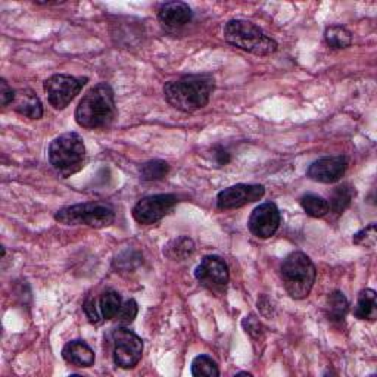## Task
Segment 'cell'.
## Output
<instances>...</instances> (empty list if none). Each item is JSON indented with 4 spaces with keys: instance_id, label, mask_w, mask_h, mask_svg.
I'll use <instances>...</instances> for the list:
<instances>
[{
    "instance_id": "cell-30",
    "label": "cell",
    "mask_w": 377,
    "mask_h": 377,
    "mask_svg": "<svg viewBox=\"0 0 377 377\" xmlns=\"http://www.w3.org/2000/svg\"><path fill=\"white\" fill-rule=\"evenodd\" d=\"M15 93H17V90L10 88L5 79L0 80V102H2V106H8L9 103L12 105V102L15 99Z\"/></svg>"
},
{
    "instance_id": "cell-27",
    "label": "cell",
    "mask_w": 377,
    "mask_h": 377,
    "mask_svg": "<svg viewBox=\"0 0 377 377\" xmlns=\"http://www.w3.org/2000/svg\"><path fill=\"white\" fill-rule=\"evenodd\" d=\"M139 312V305L134 299H128L121 305L120 311H118V314L115 316V320L120 326H128L132 325L134 321V318L137 317Z\"/></svg>"
},
{
    "instance_id": "cell-31",
    "label": "cell",
    "mask_w": 377,
    "mask_h": 377,
    "mask_svg": "<svg viewBox=\"0 0 377 377\" xmlns=\"http://www.w3.org/2000/svg\"><path fill=\"white\" fill-rule=\"evenodd\" d=\"M83 308H84V312H85V316H88L89 321L93 323V325H99V323H101V316H102V314H99L98 308H96V299L89 298V299L84 303Z\"/></svg>"
},
{
    "instance_id": "cell-1",
    "label": "cell",
    "mask_w": 377,
    "mask_h": 377,
    "mask_svg": "<svg viewBox=\"0 0 377 377\" xmlns=\"http://www.w3.org/2000/svg\"><path fill=\"white\" fill-rule=\"evenodd\" d=\"M215 89L211 74H189L164 85L165 101L179 111L195 112L205 108Z\"/></svg>"
},
{
    "instance_id": "cell-25",
    "label": "cell",
    "mask_w": 377,
    "mask_h": 377,
    "mask_svg": "<svg viewBox=\"0 0 377 377\" xmlns=\"http://www.w3.org/2000/svg\"><path fill=\"white\" fill-rule=\"evenodd\" d=\"M192 374L195 377H218V365L208 355H198L192 363Z\"/></svg>"
},
{
    "instance_id": "cell-21",
    "label": "cell",
    "mask_w": 377,
    "mask_h": 377,
    "mask_svg": "<svg viewBox=\"0 0 377 377\" xmlns=\"http://www.w3.org/2000/svg\"><path fill=\"white\" fill-rule=\"evenodd\" d=\"M326 43L332 49H347L352 45V34L343 26H329L325 31Z\"/></svg>"
},
{
    "instance_id": "cell-33",
    "label": "cell",
    "mask_w": 377,
    "mask_h": 377,
    "mask_svg": "<svg viewBox=\"0 0 377 377\" xmlns=\"http://www.w3.org/2000/svg\"><path fill=\"white\" fill-rule=\"evenodd\" d=\"M236 376H247V377H249L252 374L251 373H246V371H242V373H236Z\"/></svg>"
},
{
    "instance_id": "cell-2",
    "label": "cell",
    "mask_w": 377,
    "mask_h": 377,
    "mask_svg": "<svg viewBox=\"0 0 377 377\" xmlns=\"http://www.w3.org/2000/svg\"><path fill=\"white\" fill-rule=\"evenodd\" d=\"M116 116L115 94L108 83H99L85 92L75 110V121L84 128H106Z\"/></svg>"
},
{
    "instance_id": "cell-29",
    "label": "cell",
    "mask_w": 377,
    "mask_h": 377,
    "mask_svg": "<svg viewBox=\"0 0 377 377\" xmlns=\"http://www.w3.org/2000/svg\"><path fill=\"white\" fill-rule=\"evenodd\" d=\"M242 326L246 330V333H249L252 338H260L264 333V327L261 325V321L258 320L255 316L245 317L242 321Z\"/></svg>"
},
{
    "instance_id": "cell-24",
    "label": "cell",
    "mask_w": 377,
    "mask_h": 377,
    "mask_svg": "<svg viewBox=\"0 0 377 377\" xmlns=\"http://www.w3.org/2000/svg\"><path fill=\"white\" fill-rule=\"evenodd\" d=\"M121 296L118 295L115 290H108L99 300V308L103 320H112L118 314V311L121 308Z\"/></svg>"
},
{
    "instance_id": "cell-17",
    "label": "cell",
    "mask_w": 377,
    "mask_h": 377,
    "mask_svg": "<svg viewBox=\"0 0 377 377\" xmlns=\"http://www.w3.org/2000/svg\"><path fill=\"white\" fill-rule=\"evenodd\" d=\"M354 316L360 320L374 321L377 316V300L373 289H364L358 295L357 307L354 309Z\"/></svg>"
},
{
    "instance_id": "cell-10",
    "label": "cell",
    "mask_w": 377,
    "mask_h": 377,
    "mask_svg": "<svg viewBox=\"0 0 377 377\" xmlns=\"http://www.w3.org/2000/svg\"><path fill=\"white\" fill-rule=\"evenodd\" d=\"M195 277L198 282L211 292L221 294L230 280L229 267L221 256L207 255L196 267Z\"/></svg>"
},
{
    "instance_id": "cell-19",
    "label": "cell",
    "mask_w": 377,
    "mask_h": 377,
    "mask_svg": "<svg viewBox=\"0 0 377 377\" xmlns=\"http://www.w3.org/2000/svg\"><path fill=\"white\" fill-rule=\"evenodd\" d=\"M355 196V189L351 185H340L335 190H333L330 201L329 202V212H333L335 215L343 214V211L347 210L351 202Z\"/></svg>"
},
{
    "instance_id": "cell-23",
    "label": "cell",
    "mask_w": 377,
    "mask_h": 377,
    "mask_svg": "<svg viewBox=\"0 0 377 377\" xmlns=\"http://www.w3.org/2000/svg\"><path fill=\"white\" fill-rule=\"evenodd\" d=\"M170 165L163 159H152L140 167V179L143 181H159L168 176Z\"/></svg>"
},
{
    "instance_id": "cell-3",
    "label": "cell",
    "mask_w": 377,
    "mask_h": 377,
    "mask_svg": "<svg viewBox=\"0 0 377 377\" xmlns=\"http://www.w3.org/2000/svg\"><path fill=\"white\" fill-rule=\"evenodd\" d=\"M224 39L229 45L258 57L272 55L278 48L274 39L267 36L260 27L246 19L229 21L224 27Z\"/></svg>"
},
{
    "instance_id": "cell-16",
    "label": "cell",
    "mask_w": 377,
    "mask_h": 377,
    "mask_svg": "<svg viewBox=\"0 0 377 377\" xmlns=\"http://www.w3.org/2000/svg\"><path fill=\"white\" fill-rule=\"evenodd\" d=\"M12 108L15 112L30 118V120H40L43 116V105L39 96L31 89L17 90Z\"/></svg>"
},
{
    "instance_id": "cell-6",
    "label": "cell",
    "mask_w": 377,
    "mask_h": 377,
    "mask_svg": "<svg viewBox=\"0 0 377 377\" xmlns=\"http://www.w3.org/2000/svg\"><path fill=\"white\" fill-rule=\"evenodd\" d=\"M55 220L65 225H89L103 229L115 221V210L106 202H84L62 208L57 212Z\"/></svg>"
},
{
    "instance_id": "cell-18",
    "label": "cell",
    "mask_w": 377,
    "mask_h": 377,
    "mask_svg": "<svg viewBox=\"0 0 377 377\" xmlns=\"http://www.w3.org/2000/svg\"><path fill=\"white\" fill-rule=\"evenodd\" d=\"M349 309V303L340 290H335L327 296L326 300V316L330 321L340 323L345 320Z\"/></svg>"
},
{
    "instance_id": "cell-32",
    "label": "cell",
    "mask_w": 377,
    "mask_h": 377,
    "mask_svg": "<svg viewBox=\"0 0 377 377\" xmlns=\"http://www.w3.org/2000/svg\"><path fill=\"white\" fill-rule=\"evenodd\" d=\"M212 156L215 159V163H217L218 167H223V165H227L230 163V154L227 152V150H225L224 147L221 146H217V147H214L212 150Z\"/></svg>"
},
{
    "instance_id": "cell-5",
    "label": "cell",
    "mask_w": 377,
    "mask_h": 377,
    "mask_svg": "<svg viewBox=\"0 0 377 377\" xmlns=\"http://www.w3.org/2000/svg\"><path fill=\"white\" fill-rule=\"evenodd\" d=\"M48 158L50 165L61 176L70 177L84 167L85 146L84 140L79 133H63L52 140L48 149Z\"/></svg>"
},
{
    "instance_id": "cell-9",
    "label": "cell",
    "mask_w": 377,
    "mask_h": 377,
    "mask_svg": "<svg viewBox=\"0 0 377 377\" xmlns=\"http://www.w3.org/2000/svg\"><path fill=\"white\" fill-rule=\"evenodd\" d=\"M177 196L163 193L140 199L133 208V218L143 225L155 224L168 215L177 205Z\"/></svg>"
},
{
    "instance_id": "cell-7",
    "label": "cell",
    "mask_w": 377,
    "mask_h": 377,
    "mask_svg": "<svg viewBox=\"0 0 377 377\" xmlns=\"http://www.w3.org/2000/svg\"><path fill=\"white\" fill-rule=\"evenodd\" d=\"M89 81L88 77H72L67 74H55L45 81V92L49 103L61 111L77 98V94Z\"/></svg>"
},
{
    "instance_id": "cell-13",
    "label": "cell",
    "mask_w": 377,
    "mask_h": 377,
    "mask_svg": "<svg viewBox=\"0 0 377 377\" xmlns=\"http://www.w3.org/2000/svg\"><path fill=\"white\" fill-rule=\"evenodd\" d=\"M348 168V158L345 155L338 156H325L317 159L316 163H312L307 171V176L318 183H325V185H330V183L339 181L345 171Z\"/></svg>"
},
{
    "instance_id": "cell-34",
    "label": "cell",
    "mask_w": 377,
    "mask_h": 377,
    "mask_svg": "<svg viewBox=\"0 0 377 377\" xmlns=\"http://www.w3.org/2000/svg\"><path fill=\"white\" fill-rule=\"evenodd\" d=\"M6 256V249H5V246H2V258Z\"/></svg>"
},
{
    "instance_id": "cell-28",
    "label": "cell",
    "mask_w": 377,
    "mask_h": 377,
    "mask_svg": "<svg viewBox=\"0 0 377 377\" xmlns=\"http://www.w3.org/2000/svg\"><path fill=\"white\" fill-rule=\"evenodd\" d=\"M376 236H377V229L376 224H370L369 227L363 229L361 232L355 233L352 242L357 246H365V247H374L376 245Z\"/></svg>"
},
{
    "instance_id": "cell-4",
    "label": "cell",
    "mask_w": 377,
    "mask_h": 377,
    "mask_svg": "<svg viewBox=\"0 0 377 377\" xmlns=\"http://www.w3.org/2000/svg\"><path fill=\"white\" fill-rule=\"evenodd\" d=\"M280 276L290 298L305 299L316 283L317 270L308 255L304 252H292L280 265Z\"/></svg>"
},
{
    "instance_id": "cell-14",
    "label": "cell",
    "mask_w": 377,
    "mask_h": 377,
    "mask_svg": "<svg viewBox=\"0 0 377 377\" xmlns=\"http://www.w3.org/2000/svg\"><path fill=\"white\" fill-rule=\"evenodd\" d=\"M193 18V12L185 2H167L158 9V19L161 24L167 27H183L189 24Z\"/></svg>"
},
{
    "instance_id": "cell-11",
    "label": "cell",
    "mask_w": 377,
    "mask_h": 377,
    "mask_svg": "<svg viewBox=\"0 0 377 377\" xmlns=\"http://www.w3.org/2000/svg\"><path fill=\"white\" fill-rule=\"evenodd\" d=\"M280 221H282V217H280L278 208L274 203L267 202L261 203L260 207L252 211L249 221H247V227L256 238L270 239L277 232Z\"/></svg>"
},
{
    "instance_id": "cell-20",
    "label": "cell",
    "mask_w": 377,
    "mask_h": 377,
    "mask_svg": "<svg viewBox=\"0 0 377 377\" xmlns=\"http://www.w3.org/2000/svg\"><path fill=\"white\" fill-rule=\"evenodd\" d=\"M193 252H195V243L187 236H180L177 239H172L164 247V255L174 261L186 260Z\"/></svg>"
},
{
    "instance_id": "cell-15",
    "label": "cell",
    "mask_w": 377,
    "mask_h": 377,
    "mask_svg": "<svg viewBox=\"0 0 377 377\" xmlns=\"http://www.w3.org/2000/svg\"><path fill=\"white\" fill-rule=\"evenodd\" d=\"M62 358L74 367L88 369L94 364V352L84 340H71L62 349Z\"/></svg>"
},
{
    "instance_id": "cell-26",
    "label": "cell",
    "mask_w": 377,
    "mask_h": 377,
    "mask_svg": "<svg viewBox=\"0 0 377 377\" xmlns=\"http://www.w3.org/2000/svg\"><path fill=\"white\" fill-rule=\"evenodd\" d=\"M140 264H142V255L130 249L118 255L114 261V267L120 273L133 272L134 268H137Z\"/></svg>"
},
{
    "instance_id": "cell-22",
    "label": "cell",
    "mask_w": 377,
    "mask_h": 377,
    "mask_svg": "<svg viewBox=\"0 0 377 377\" xmlns=\"http://www.w3.org/2000/svg\"><path fill=\"white\" fill-rule=\"evenodd\" d=\"M299 202L303 210L312 218H323L325 215L329 214V202L318 195L308 193V195H304L300 198Z\"/></svg>"
},
{
    "instance_id": "cell-12",
    "label": "cell",
    "mask_w": 377,
    "mask_h": 377,
    "mask_svg": "<svg viewBox=\"0 0 377 377\" xmlns=\"http://www.w3.org/2000/svg\"><path fill=\"white\" fill-rule=\"evenodd\" d=\"M264 195L265 189L261 185H236L218 193L217 207L220 210L242 208L247 203L260 201Z\"/></svg>"
},
{
    "instance_id": "cell-8",
    "label": "cell",
    "mask_w": 377,
    "mask_h": 377,
    "mask_svg": "<svg viewBox=\"0 0 377 377\" xmlns=\"http://www.w3.org/2000/svg\"><path fill=\"white\" fill-rule=\"evenodd\" d=\"M114 361L120 369H133L142 360L143 340L125 327L114 330Z\"/></svg>"
}]
</instances>
